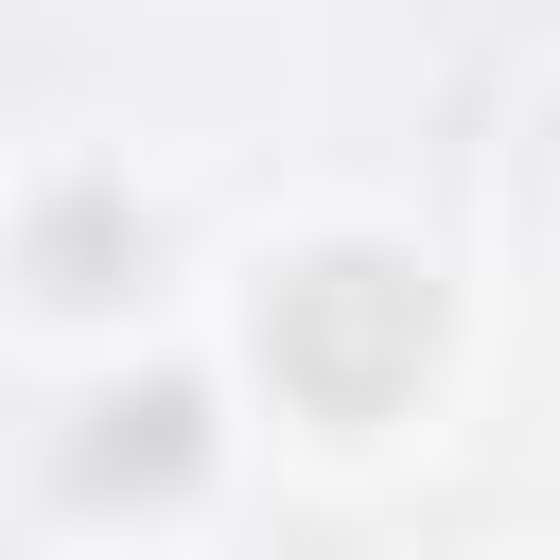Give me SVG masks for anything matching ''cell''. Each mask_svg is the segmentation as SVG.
Returning <instances> with one entry per match:
<instances>
[{"label": "cell", "instance_id": "1", "mask_svg": "<svg viewBox=\"0 0 560 560\" xmlns=\"http://www.w3.org/2000/svg\"><path fill=\"white\" fill-rule=\"evenodd\" d=\"M210 350L262 420V455L298 472H385L438 438L455 402V262L402 228V210H262L228 262H210Z\"/></svg>", "mask_w": 560, "mask_h": 560}, {"label": "cell", "instance_id": "2", "mask_svg": "<svg viewBox=\"0 0 560 560\" xmlns=\"http://www.w3.org/2000/svg\"><path fill=\"white\" fill-rule=\"evenodd\" d=\"M245 438L262 420H245L210 315L122 332V350H70V368H35V420H18V525L52 560H158V542H192L228 508Z\"/></svg>", "mask_w": 560, "mask_h": 560}, {"label": "cell", "instance_id": "3", "mask_svg": "<svg viewBox=\"0 0 560 560\" xmlns=\"http://www.w3.org/2000/svg\"><path fill=\"white\" fill-rule=\"evenodd\" d=\"M210 262L175 228V192L140 175V140L105 122H52L18 158V210H0V298H18V368H70V350H122V332H175L210 315Z\"/></svg>", "mask_w": 560, "mask_h": 560}]
</instances>
